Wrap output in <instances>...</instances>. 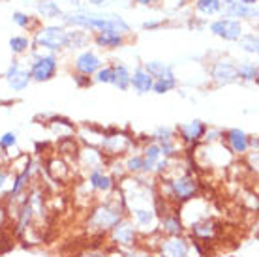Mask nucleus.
Instances as JSON below:
<instances>
[{
  "instance_id": "obj_1",
  "label": "nucleus",
  "mask_w": 259,
  "mask_h": 257,
  "mask_svg": "<svg viewBox=\"0 0 259 257\" xmlns=\"http://www.w3.org/2000/svg\"><path fill=\"white\" fill-rule=\"evenodd\" d=\"M64 19L66 23L94 28V30H100V32H109V30L118 34L130 32V26L118 15H68Z\"/></svg>"
},
{
  "instance_id": "obj_2",
  "label": "nucleus",
  "mask_w": 259,
  "mask_h": 257,
  "mask_svg": "<svg viewBox=\"0 0 259 257\" xmlns=\"http://www.w3.org/2000/svg\"><path fill=\"white\" fill-rule=\"evenodd\" d=\"M120 220H122L120 208L107 203V205H100L92 210L91 220H89V227L94 229V231L105 233V231H111Z\"/></svg>"
},
{
  "instance_id": "obj_3",
  "label": "nucleus",
  "mask_w": 259,
  "mask_h": 257,
  "mask_svg": "<svg viewBox=\"0 0 259 257\" xmlns=\"http://www.w3.org/2000/svg\"><path fill=\"white\" fill-rule=\"evenodd\" d=\"M197 188H199V184H197V180L192 175H181V177L167 180V192L177 203L194 199L195 193H197Z\"/></svg>"
},
{
  "instance_id": "obj_4",
  "label": "nucleus",
  "mask_w": 259,
  "mask_h": 257,
  "mask_svg": "<svg viewBox=\"0 0 259 257\" xmlns=\"http://www.w3.org/2000/svg\"><path fill=\"white\" fill-rule=\"evenodd\" d=\"M36 45L47 47V49H62L68 45V32H64L59 26H46L39 32H36Z\"/></svg>"
},
{
  "instance_id": "obj_5",
  "label": "nucleus",
  "mask_w": 259,
  "mask_h": 257,
  "mask_svg": "<svg viewBox=\"0 0 259 257\" xmlns=\"http://www.w3.org/2000/svg\"><path fill=\"white\" fill-rule=\"evenodd\" d=\"M160 257H190V242L181 235L167 237L160 242Z\"/></svg>"
},
{
  "instance_id": "obj_6",
  "label": "nucleus",
  "mask_w": 259,
  "mask_h": 257,
  "mask_svg": "<svg viewBox=\"0 0 259 257\" xmlns=\"http://www.w3.org/2000/svg\"><path fill=\"white\" fill-rule=\"evenodd\" d=\"M57 73V58L55 57H39L30 68V77L38 83L49 81Z\"/></svg>"
},
{
  "instance_id": "obj_7",
  "label": "nucleus",
  "mask_w": 259,
  "mask_h": 257,
  "mask_svg": "<svg viewBox=\"0 0 259 257\" xmlns=\"http://www.w3.org/2000/svg\"><path fill=\"white\" fill-rule=\"evenodd\" d=\"M136 235H137V227L130 220H120L113 229H111V237L117 244L122 246H132L136 242Z\"/></svg>"
},
{
  "instance_id": "obj_8",
  "label": "nucleus",
  "mask_w": 259,
  "mask_h": 257,
  "mask_svg": "<svg viewBox=\"0 0 259 257\" xmlns=\"http://www.w3.org/2000/svg\"><path fill=\"white\" fill-rule=\"evenodd\" d=\"M210 30H212L216 36H220L224 39H239L242 36V26H240L239 21H231V19H222L216 21L210 25Z\"/></svg>"
},
{
  "instance_id": "obj_9",
  "label": "nucleus",
  "mask_w": 259,
  "mask_h": 257,
  "mask_svg": "<svg viewBox=\"0 0 259 257\" xmlns=\"http://www.w3.org/2000/svg\"><path fill=\"white\" fill-rule=\"evenodd\" d=\"M30 71L25 70L19 62H13L6 73V81L13 90H25L30 83Z\"/></svg>"
},
{
  "instance_id": "obj_10",
  "label": "nucleus",
  "mask_w": 259,
  "mask_h": 257,
  "mask_svg": "<svg viewBox=\"0 0 259 257\" xmlns=\"http://www.w3.org/2000/svg\"><path fill=\"white\" fill-rule=\"evenodd\" d=\"M212 79L218 84H227L237 81V66L227 62V60H220L212 66Z\"/></svg>"
},
{
  "instance_id": "obj_11",
  "label": "nucleus",
  "mask_w": 259,
  "mask_h": 257,
  "mask_svg": "<svg viewBox=\"0 0 259 257\" xmlns=\"http://www.w3.org/2000/svg\"><path fill=\"white\" fill-rule=\"evenodd\" d=\"M75 68H77V71L81 73V75H92V73H96L100 68H102V60L94 55V53L91 51H84L81 53L77 57V60H75Z\"/></svg>"
},
{
  "instance_id": "obj_12",
  "label": "nucleus",
  "mask_w": 259,
  "mask_h": 257,
  "mask_svg": "<svg viewBox=\"0 0 259 257\" xmlns=\"http://www.w3.org/2000/svg\"><path fill=\"white\" fill-rule=\"evenodd\" d=\"M134 218H136V224L139 229H154L158 225V214L152 206H141V208H134L132 210Z\"/></svg>"
},
{
  "instance_id": "obj_13",
  "label": "nucleus",
  "mask_w": 259,
  "mask_h": 257,
  "mask_svg": "<svg viewBox=\"0 0 259 257\" xmlns=\"http://www.w3.org/2000/svg\"><path fill=\"white\" fill-rule=\"evenodd\" d=\"M205 132H207V126L201 120H192L179 126V134L186 143H197L201 137H205Z\"/></svg>"
},
{
  "instance_id": "obj_14",
  "label": "nucleus",
  "mask_w": 259,
  "mask_h": 257,
  "mask_svg": "<svg viewBox=\"0 0 259 257\" xmlns=\"http://www.w3.org/2000/svg\"><path fill=\"white\" fill-rule=\"evenodd\" d=\"M226 141L233 154H244L248 150V135L242 130H229L226 134Z\"/></svg>"
},
{
  "instance_id": "obj_15",
  "label": "nucleus",
  "mask_w": 259,
  "mask_h": 257,
  "mask_svg": "<svg viewBox=\"0 0 259 257\" xmlns=\"http://www.w3.org/2000/svg\"><path fill=\"white\" fill-rule=\"evenodd\" d=\"M89 184H91L94 190L98 192H104V193H109L113 190V179H111L109 175L104 173V169H92L91 175H89Z\"/></svg>"
},
{
  "instance_id": "obj_16",
  "label": "nucleus",
  "mask_w": 259,
  "mask_h": 257,
  "mask_svg": "<svg viewBox=\"0 0 259 257\" xmlns=\"http://www.w3.org/2000/svg\"><path fill=\"white\" fill-rule=\"evenodd\" d=\"M102 147L109 152V154H122L124 150L130 147V139L124 137V135H107L102 139Z\"/></svg>"
},
{
  "instance_id": "obj_17",
  "label": "nucleus",
  "mask_w": 259,
  "mask_h": 257,
  "mask_svg": "<svg viewBox=\"0 0 259 257\" xmlns=\"http://www.w3.org/2000/svg\"><path fill=\"white\" fill-rule=\"evenodd\" d=\"M152 83H154V79L150 77L143 68H137V70L134 71V75H130V84H132L139 94H145V92L152 90Z\"/></svg>"
},
{
  "instance_id": "obj_18",
  "label": "nucleus",
  "mask_w": 259,
  "mask_h": 257,
  "mask_svg": "<svg viewBox=\"0 0 259 257\" xmlns=\"http://www.w3.org/2000/svg\"><path fill=\"white\" fill-rule=\"evenodd\" d=\"M160 158H162L160 145L150 143L149 147L145 148V154H143V173H154V165Z\"/></svg>"
},
{
  "instance_id": "obj_19",
  "label": "nucleus",
  "mask_w": 259,
  "mask_h": 257,
  "mask_svg": "<svg viewBox=\"0 0 259 257\" xmlns=\"http://www.w3.org/2000/svg\"><path fill=\"white\" fill-rule=\"evenodd\" d=\"M224 12L233 17H246V19L255 17V10L240 4L239 0H224Z\"/></svg>"
},
{
  "instance_id": "obj_20",
  "label": "nucleus",
  "mask_w": 259,
  "mask_h": 257,
  "mask_svg": "<svg viewBox=\"0 0 259 257\" xmlns=\"http://www.w3.org/2000/svg\"><path fill=\"white\" fill-rule=\"evenodd\" d=\"M160 227H162V231H165L169 237H179L182 233V220L179 218V214H165L162 220H160Z\"/></svg>"
},
{
  "instance_id": "obj_21",
  "label": "nucleus",
  "mask_w": 259,
  "mask_h": 257,
  "mask_svg": "<svg viewBox=\"0 0 259 257\" xmlns=\"http://www.w3.org/2000/svg\"><path fill=\"white\" fill-rule=\"evenodd\" d=\"M143 70L149 73L152 79H162V77H175L173 75V70L171 66L165 64V62H160V60H154V62H147V66Z\"/></svg>"
},
{
  "instance_id": "obj_22",
  "label": "nucleus",
  "mask_w": 259,
  "mask_h": 257,
  "mask_svg": "<svg viewBox=\"0 0 259 257\" xmlns=\"http://www.w3.org/2000/svg\"><path fill=\"white\" fill-rule=\"evenodd\" d=\"M96 44L100 47H107V49H113V47H118V45L124 44V36L118 32H98L96 36Z\"/></svg>"
},
{
  "instance_id": "obj_23",
  "label": "nucleus",
  "mask_w": 259,
  "mask_h": 257,
  "mask_svg": "<svg viewBox=\"0 0 259 257\" xmlns=\"http://www.w3.org/2000/svg\"><path fill=\"white\" fill-rule=\"evenodd\" d=\"M113 70H115L113 84L120 90H126L130 87V71L126 70V66H113Z\"/></svg>"
},
{
  "instance_id": "obj_24",
  "label": "nucleus",
  "mask_w": 259,
  "mask_h": 257,
  "mask_svg": "<svg viewBox=\"0 0 259 257\" xmlns=\"http://www.w3.org/2000/svg\"><path fill=\"white\" fill-rule=\"evenodd\" d=\"M177 87V79L175 77H162V79H154L152 83V90L156 94H165L169 90H173Z\"/></svg>"
},
{
  "instance_id": "obj_25",
  "label": "nucleus",
  "mask_w": 259,
  "mask_h": 257,
  "mask_svg": "<svg viewBox=\"0 0 259 257\" xmlns=\"http://www.w3.org/2000/svg\"><path fill=\"white\" fill-rule=\"evenodd\" d=\"M195 6H197V10H199L201 13L212 15V13L220 12L222 10V2L220 0H197Z\"/></svg>"
},
{
  "instance_id": "obj_26",
  "label": "nucleus",
  "mask_w": 259,
  "mask_h": 257,
  "mask_svg": "<svg viewBox=\"0 0 259 257\" xmlns=\"http://www.w3.org/2000/svg\"><path fill=\"white\" fill-rule=\"evenodd\" d=\"M237 77L246 79V81H255L257 79V68L252 62H244V64L237 66Z\"/></svg>"
},
{
  "instance_id": "obj_27",
  "label": "nucleus",
  "mask_w": 259,
  "mask_h": 257,
  "mask_svg": "<svg viewBox=\"0 0 259 257\" xmlns=\"http://www.w3.org/2000/svg\"><path fill=\"white\" fill-rule=\"evenodd\" d=\"M38 12L44 15V17H57L60 13V8L57 6V2L53 0H44L38 4Z\"/></svg>"
},
{
  "instance_id": "obj_28",
  "label": "nucleus",
  "mask_w": 259,
  "mask_h": 257,
  "mask_svg": "<svg viewBox=\"0 0 259 257\" xmlns=\"http://www.w3.org/2000/svg\"><path fill=\"white\" fill-rule=\"evenodd\" d=\"M115 79V70L113 68H100L96 71V83H111Z\"/></svg>"
},
{
  "instance_id": "obj_29",
  "label": "nucleus",
  "mask_w": 259,
  "mask_h": 257,
  "mask_svg": "<svg viewBox=\"0 0 259 257\" xmlns=\"http://www.w3.org/2000/svg\"><path fill=\"white\" fill-rule=\"evenodd\" d=\"M126 169H128L130 173H143V156L136 154V156H132L128 161H126Z\"/></svg>"
},
{
  "instance_id": "obj_30",
  "label": "nucleus",
  "mask_w": 259,
  "mask_h": 257,
  "mask_svg": "<svg viewBox=\"0 0 259 257\" xmlns=\"http://www.w3.org/2000/svg\"><path fill=\"white\" fill-rule=\"evenodd\" d=\"M240 45H242V49L248 53H257V36H253V34H248L244 38L240 39Z\"/></svg>"
},
{
  "instance_id": "obj_31",
  "label": "nucleus",
  "mask_w": 259,
  "mask_h": 257,
  "mask_svg": "<svg viewBox=\"0 0 259 257\" xmlns=\"http://www.w3.org/2000/svg\"><path fill=\"white\" fill-rule=\"evenodd\" d=\"M10 45H12L13 53H23V51H26V47H28V39L23 38V36H15V38L10 39Z\"/></svg>"
},
{
  "instance_id": "obj_32",
  "label": "nucleus",
  "mask_w": 259,
  "mask_h": 257,
  "mask_svg": "<svg viewBox=\"0 0 259 257\" xmlns=\"http://www.w3.org/2000/svg\"><path fill=\"white\" fill-rule=\"evenodd\" d=\"M87 41V36L81 32H73V34H68V45L73 47V49H77V47H83V44Z\"/></svg>"
},
{
  "instance_id": "obj_33",
  "label": "nucleus",
  "mask_w": 259,
  "mask_h": 257,
  "mask_svg": "<svg viewBox=\"0 0 259 257\" xmlns=\"http://www.w3.org/2000/svg\"><path fill=\"white\" fill-rule=\"evenodd\" d=\"M17 143V135L12 134V132H8V134H4L2 137H0V148H12L13 145Z\"/></svg>"
},
{
  "instance_id": "obj_34",
  "label": "nucleus",
  "mask_w": 259,
  "mask_h": 257,
  "mask_svg": "<svg viewBox=\"0 0 259 257\" xmlns=\"http://www.w3.org/2000/svg\"><path fill=\"white\" fill-rule=\"evenodd\" d=\"M173 139V132L169 128H160L156 132V141L158 143H165V141H171Z\"/></svg>"
},
{
  "instance_id": "obj_35",
  "label": "nucleus",
  "mask_w": 259,
  "mask_h": 257,
  "mask_svg": "<svg viewBox=\"0 0 259 257\" xmlns=\"http://www.w3.org/2000/svg\"><path fill=\"white\" fill-rule=\"evenodd\" d=\"M13 21H15L19 26H28V23H30V17H28V15H25V13H15V15H13Z\"/></svg>"
},
{
  "instance_id": "obj_36",
  "label": "nucleus",
  "mask_w": 259,
  "mask_h": 257,
  "mask_svg": "<svg viewBox=\"0 0 259 257\" xmlns=\"http://www.w3.org/2000/svg\"><path fill=\"white\" fill-rule=\"evenodd\" d=\"M75 81H77V84H81V87H84V84H91V79L87 77V75H75Z\"/></svg>"
},
{
  "instance_id": "obj_37",
  "label": "nucleus",
  "mask_w": 259,
  "mask_h": 257,
  "mask_svg": "<svg viewBox=\"0 0 259 257\" xmlns=\"http://www.w3.org/2000/svg\"><path fill=\"white\" fill-rule=\"evenodd\" d=\"M92 4H96V6H105V4H109L111 0H89Z\"/></svg>"
},
{
  "instance_id": "obj_38",
  "label": "nucleus",
  "mask_w": 259,
  "mask_h": 257,
  "mask_svg": "<svg viewBox=\"0 0 259 257\" xmlns=\"http://www.w3.org/2000/svg\"><path fill=\"white\" fill-rule=\"evenodd\" d=\"M156 26H160V23H154V21H150V23H145L143 28H156Z\"/></svg>"
},
{
  "instance_id": "obj_39",
  "label": "nucleus",
  "mask_w": 259,
  "mask_h": 257,
  "mask_svg": "<svg viewBox=\"0 0 259 257\" xmlns=\"http://www.w3.org/2000/svg\"><path fill=\"white\" fill-rule=\"evenodd\" d=\"M257 0H240V4H244V6H250V4H255Z\"/></svg>"
},
{
  "instance_id": "obj_40",
  "label": "nucleus",
  "mask_w": 259,
  "mask_h": 257,
  "mask_svg": "<svg viewBox=\"0 0 259 257\" xmlns=\"http://www.w3.org/2000/svg\"><path fill=\"white\" fill-rule=\"evenodd\" d=\"M137 2H139V4H152L154 0H137Z\"/></svg>"
},
{
  "instance_id": "obj_41",
  "label": "nucleus",
  "mask_w": 259,
  "mask_h": 257,
  "mask_svg": "<svg viewBox=\"0 0 259 257\" xmlns=\"http://www.w3.org/2000/svg\"><path fill=\"white\" fill-rule=\"evenodd\" d=\"M118 257H149V255H137V253H130V255H118Z\"/></svg>"
},
{
  "instance_id": "obj_42",
  "label": "nucleus",
  "mask_w": 259,
  "mask_h": 257,
  "mask_svg": "<svg viewBox=\"0 0 259 257\" xmlns=\"http://www.w3.org/2000/svg\"><path fill=\"white\" fill-rule=\"evenodd\" d=\"M2 222H4V210L0 208V225H2Z\"/></svg>"
},
{
  "instance_id": "obj_43",
  "label": "nucleus",
  "mask_w": 259,
  "mask_h": 257,
  "mask_svg": "<svg viewBox=\"0 0 259 257\" xmlns=\"http://www.w3.org/2000/svg\"><path fill=\"white\" fill-rule=\"evenodd\" d=\"M83 257H102V255H92L91 253V255H83Z\"/></svg>"
},
{
  "instance_id": "obj_44",
  "label": "nucleus",
  "mask_w": 259,
  "mask_h": 257,
  "mask_svg": "<svg viewBox=\"0 0 259 257\" xmlns=\"http://www.w3.org/2000/svg\"><path fill=\"white\" fill-rule=\"evenodd\" d=\"M0 199H2V193H0Z\"/></svg>"
}]
</instances>
